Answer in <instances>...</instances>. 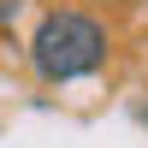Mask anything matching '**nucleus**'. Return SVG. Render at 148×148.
Instances as JSON below:
<instances>
[{"mask_svg":"<svg viewBox=\"0 0 148 148\" xmlns=\"http://www.w3.org/2000/svg\"><path fill=\"white\" fill-rule=\"evenodd\" d=\"M107 53H113V36H107V24L95 18V12H47L42 24H36L30 36V65L42 83H77V77H95V71L107 65Z\"/></svg>","mask_w":148,"mask_h":148,"instance_id":"obj_1","label":"nucleus"}]
</instances>
